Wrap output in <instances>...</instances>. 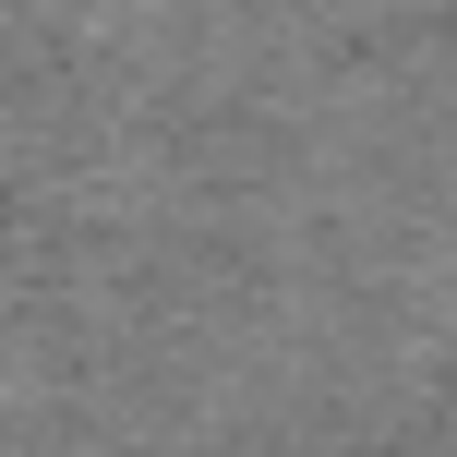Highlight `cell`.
I'll return each instance as SVG.
<instances>
[]
</instances>
